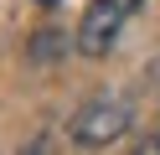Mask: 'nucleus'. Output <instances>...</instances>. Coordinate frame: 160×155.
Here are the masks:
<instances>
[{
    "mask_svg": "<svg viewBox=\"0 0 160 155\" xmlns=\"http://www.w3.org/2000/svg\"><path fill=\"white\" fill-rule=\"evenodd\" d=\"M139 0H93V5L83 10V21H78V52L83 57H103V52L119 47V31L129 26V16H134Z\"/></svg>",
    "mask_w": 160,
    "mask_h": 155,
    "instance_id": "obj_1",
    "label": "nucleus"
},
{
    "mask_svg": "<svg viewBox=\"0 0 160 155\" xmlns=\"http://www.w3.org/2000/svg\"><path fill=\"white\" fill-rule=\"evenodd\" d=\"M139 150H145V155H160V129H155V134H150V140H145V145H139Z\"/></svg>",
    "mask_w": 160,
    "mask_h": 155,
    "instance_id": "obj_3",
    "label": "nucleus"
},
{
    "mask_svg": "<svg viewBox=\"0 0 160 155\" xmlns=\"http://www.w3.org/2000/svg\"><path fill=\"white\" fill-rule=\"evenodd\" d=\"M129 124H134V109H129V103H119V98H103V103H88V109L72 114V140L98 150V145L124 140Z\"/></svg>",
    "mask_w": 160,
    "mask_h": 155,
    "instance_id": "obj_2",
    "label": "nucleus"
},
{
    "mask_svg": "<svg viewBox=\"0 0 160 155\" xmlns=\"http://www.w3.org/2000/svg\"><path fill=\"white\" fill-rule=\"evenodd\" d=\"M42 5H52V0H42Z\"/></svg>",
    "mask_w": 160,
    "mask_h": 155,
    "instance_id": "obj_4",
    "label": "nucleus"
}]
</instances>
